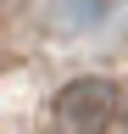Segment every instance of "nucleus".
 Returning a JSON list of instances; mask_svg holds the SVG:
<instances>
[{
    "instance_id": "obj_1",
    "label": "nucleus",
    "mask_w": 128,
    "mask_h": 134,
    "mask_svg": "<svg viewBox=\"0 0 128 134\" xmlns=\"http://www.w3.org/2000/svg\"><path fill=\"white\" fill-rule=\"evenodd\" d=\"M111 117H117V84L111 78L84 73V78L61 84V95H56V129L61 134H106Z\"/></svg>"
},
{
    "instance_id": "obj_2",
    "label": "nucleus",
    "mask_w": 128,
    "mask_h": 134,
    "mask_svg": "<svg viewBox=\"0 0 128 134\" xmlns=\"http://www.w3.org/2000/svg\"><path fill=\"white\" fill-rule=\"evenodd\" d=\"M117 6L123 0H50V6H45V23H50L56 34H95L100 23H111V17H117Z\"/></svg>"
},
{
    "instance_id": "obj_3",
    "label": "nucleus",
    "mask_w": 128,
    "mask_h": 134,
    "mask_svg": "<svg viewBox=\"0 0 128 134\" xmlns=\"http://www.w3.org/2000/svg\"><path fill=\"white\" fill-rule=\"evenodd\" d=\"M117 117H123V129H128V95H123V100H117Z\"/></svg>"
}]
</instances>
